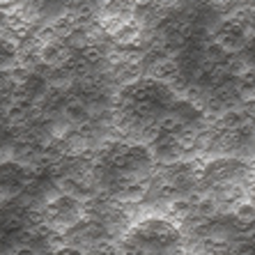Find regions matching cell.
<instances>
[{
	"label": "cell",
	"instance_id": "6da1fadb",
	"mask_svg": "<svg viewBox=\"0 0 255 255\" xmlns=\"http://www.w3.org/2000/svg\"><path fill=\"white\" fill-rule=\"evenodd\" d=\"M18 67V42L12 37H0V74L5 76Z\"/></svg>",
	"mask_w": 255,
	"mask_h": 255
},
{
	"label": "cell",
	"instance_id": "7a4b0ae2",
	"mask_svg": "<svg viewBox=\"0 0 255 255\" xmlns=\"http://www.w3.org/2000/svg\"><path fill=\"white\" fill-rule=\"evenodd\" d=\"M223 67H226V74L230 78H244L253 69V62H251V58L246 53H237V55H228Z\"/></svg>",
	"mask_w": 255,
	"mask_h": 255
},
{
	"label": "cell",
	"instance_id": "3957f363",
	"mask_svg": "<svg viewBox=\"0 0 255 255\" xmlns=\"http://www.w3.org/2000/svg\"><path fill=\"white\" fill-rule=\"evenodd\" d=\"M140 32H142L140 25L129 21V23L122 25L111 39H113L115 46H138V44H140Z\"/></svg>",
	"mask_w": 255,
	"mask_h": 255
},
{
	"label": "cell",
	"instance_id": "277c9868",
	"mask_svg": "<svg viewBox=\"0 0 255 255\" xmlns=\"http://www.w3.org/2000/svg\"><path fill=\"white\" fill-rule=\"evenodd\" d=\"M232 219L237 221L239 226H255V202L253 200H242L232 205Z\"/></svg>",
	"mask_w": 255,
	"mask_h": 255
},
{
	"label": "cell",
	"instance_id": "5b68a950",
	"mask_svg": "<svg viewBox=\"0 0 255 255\" xmlns=\"http://www.w3.org/2000/svg\"><path fill=\"white\" fill-rule=\"evenodd\" d=\"M193 212H196L198 216H202V219L212 221V219H216V216L221 214V202L216 200V198H212V196H205L202 198V202L193 209Z\"/></svg>",
	"mask_w": 255,
	"mask_h": 255
},
{
	"label": "cell",
	"instance_id": "8992f818",
	"mask_svg": "<svg viewBox=\"0 0 255 255\" xmlns=\"http://www.w3.org/2000/svg\"><path fill=\"white\" fill-rule=\"evenodd\" d=\"M65 44L74 51V53H81L85 46H90V42H88V35H85V30H74L69 37L65 39Z\"/></svg>",
	"mask_w": 255,
	"mask_h": 255
},
{
	"label": "cell",
	"instance_id": "52a82bcc",
	"mask_svg": "<svg viewBox=\"0 0 255 255\" xmlns=\"http://www.w3.org/2000/svg\"><path fill=\"white\" fill-rule=\"evenodd\" d=\"M253 159H255V152H253Z\"/></svg>",
	"mask_w": 255,
	"mask_h": 255
},
{
	"label": "cell",
	"instance_id": "ba28073f",
	"mask_svg": "<svg viewBox=\"0 0 255 255\" xmlns=\"http://www.w3.org/2000/svg\"><path fill=\"white\" fill-rule=\"evenodd\" d=\"M253 232H255V226H253Z\"/></svg>",
	"mask_w": 255,
	"mask_h": 255
}]
</instances>
